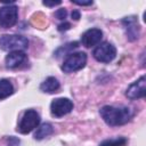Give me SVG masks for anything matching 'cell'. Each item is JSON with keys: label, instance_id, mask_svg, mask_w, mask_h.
Returning a JSON list of instances; mask_svg holds the SVG:
<instances>
[{"label": "cell", "instance_id": "obj_10", "mask_svg": "<svg viewBox=\"0 0 146 146\" xmlns=\"http://www.w3.org/2000/svg\"><path fill=\"white\" fill-rule=\"evenodd\" d=\"M103 38V32L99 29H90L86 31L81 36V42L84 47L90 48L100 42Z\"/></svg>", "mask_w": 146, "mask_h": 146}, {"label": "cell", "instance_id": "obj_1", "mask_svg": "<svg viewBox=\"0 0 146 146\" xmlns=\"http://www.w3.org/2000/svg\"><path fill=\"white\" fill-rule=\"evenodd\" d=\"M99 114L103 117V120L111 127L125 124L132 117V111L125 106L115 107L106 105L99 110Z\"/></svg>", "mask_w": 146, "mask_h": 146}, {"label": "cell", "instance_id": "obj_21", "mask_svg": "<svg viewBox=\"0 0 146 146\" xmlns=\"http://www.w3.org/2000/svg\"><path fill=\"white\" fill-rule=\"evenodd\" d=\"M72 18H74L75 21H78V19L80 18V13L76 11V10H74V11L72 13Z\"/></svg>", "mask_w": 146, "mask_h": 146}, {"label": "cell", "instance_id": "obj_11", "mask_svg": "<svg viewBox=\"0 0 146 146\" xmlns=\"http://www.w3.org/2000/svg\"><path fill=\"white\" fill-rule=\"evenodd\" d=\"M25 59H26V55H25V52L23 50H14V51H10L6 56V66L8 68H16Z\"/></svg>", "mask_w": 146, "mask_h": 146}, {"label": "cell", "instance_id": "obj_19", "mask_svg": "<svg viewBox=\"0 0 146 146\" xmlns=\"http://www.w3.org/2000/svg\"><path fill=\"white\" fill-rule=\"evenodd\" d=\"M73 3L75 5H79V6H90L92 5V1H72Z\"/></svg>", "mask_w": 146, "mask_h": 146}, {"label": "cell", "instance_id": "obj_4", "mask_svg": "<svg viewBox=\"0 0 146 146\" xmlns=\"http://www.w3.org/2000/svg\"><path fill=\"white\" fill-rule=\"evenodd\" d=\"M39 123H40V116L36 113V111L27 110V111L24 112V114H23V116L19 121L17 130L21 133H29L34 128H36L39 125Z\"/></svg>", "mask_w": 146, "mask_h": 146}, {"label": "cell", "instance_id": "obj_17", "mask_svg": "<svg viewBox=\"0 0 146 146\" xmlns=\"http://www.w3.org/2000/svg\"><path fill=\"white\" fill-rule=\"evenodd\" d=\"M66 15H67V11H66L65 9H63V8L58 9V10L55 13V16H56V18H58V19H62V21L66 18Z\"/></svg>", "mask_w": 146, "mask_h": 146}, {"label": "cell", "instance_id": "obj_14", "mask_svg": "<svg viewBox=\"0 0 146 146\" xmlns=\"http://www.w3.org/2000/svg\"><path fill=\"white\" fill-rule=\"evenodd\" d=\"M14 92V87L11 82L7 79L0 80V99H5L9 97Z\"/></svg>", "mask_w": 146, "mask_h": 146}, {"label": "cell", "instance_id": "obj_18", "mask_svg": "<svg viewBox=\"0 0 146 146\" xmlns=\"http://www.w3.org/2000/svg\"><path fill=\"white\" fill-rule=\"evenodd\" d=\"M71 27V24L70 23H67V22H65V23H62V24H59L58 25V31H66V30H68Z\"/></svg>", "mask_w": 146, "mask_h": 146}, {"label": "cell", "instance_id": "obj_16", "mask_svg": "<svg viewBox=\"0 0 146 146\" xmlns=\"http://www.w3.org/2000/svg\"><path fill=\"white\" fill-rule=\"evenodd\" d=\"M78 44H79L78 42H71V43H67V44H65L64 47L58 48V49L56 50V52H55V56H56V57H60L62 55H70L71 51H72L74 48L78 47Z\"/></svg>", "mask_w": 146, "mask_h": 146}, {"label": "cell", "instance_id": "obj_8", "mask_svg": "<svg viewBox=\"0 0 146 146\" xmlns=\"http://www.w3.org/2000/svg\"><path fill=\"white\" fill-rule=\"evenodd\" d=\"M146 95V82H145V76H140L137 81H135L133 83H131L127 91H125V96L129 99H138V98H143Z\"/></svg>", "mask_w": 146, "mask_h": 146}, {"label": "cell", "instance_id": "obj_9", "mask_svg": "<svg viewBox=\"0 0 146 146\" xmlns=\"http://www.w3.org/2000/svg\"><path fill=\"white\" fill-rule=\"evenodd\" d=\"M122 24L125 30V34L129 41H135L139 38V25L138 21L135 16L124 17L122 19Z\"/></svg>", "mask_w": 146, "mask_h": 146}, {"label": "cell", "instance_id": "obj_12", "mask_svg": "<svg viewBox=\"0 0 146 146\" xmlns=\"http://www.w3.org/2000/svg\"><path fill=\"white\" fill-rule=\"evenodd\" d=\"M60 84L58 82V80L54 76H49L47 78L40 86V90L43 91V92H48V94H54V92H57L58 89H59Z\"/></svg>", "mask_w": 146, "mask_h": 146}, {"label": "cell", "instance_id": "obj_20", "mask_svg": "<svg viewBox=\"0 0 146 146\" xmlns=\"http://www.w3.org/2000/svg\"><path fill=\"white\" fill-rule=\"evenodd\" d=\"M44 6H48V7H54V6H57V5H60L62 1H54V2H49V1H43L42 2Z\"/></svg>", "mask_w": 146, "mask_h": 146}, {"label": "cell", "instance_id": "obj_5", "mask_svg": "<svg viewBox=\"0 0 146 146\" xmlns=\"http://www.w3.org/2000/svg\"><path fill=\"white\" fill-rule=\"evenodd\" d=\"M96 60L102 63H110L112 62L116 56V49L115 47L110 42H103L99 46H97L94 49L92 52Z\"/></svg>", "mask_w": 146, "mask_h": 146}, {"label": "cell", "instance_id": "obj_6", "mask_svg": "<svg viewBox=\"0 0 146 146\" xmlns=\"http://www.w3.org/2000/svg\"><path fill=\"white\" fill-rule=\"evenodd\" d=\"M17 7L14 5H5L0 7V27L9 29L17 22Z\"/></svg>", "mask_w": 146, "mask_h": 146}, {"label": "cell", "instance_id": "obj_15", "mask_svg": "<svg viewBox=\"0 0 146 146\" xmlns=\"http://www.w3.org/2000/svg\"><path fill=\"white\" fill-rule=\"evenodd\" d=\"M128 143L127 138L124 137H116L112 139H106L99 144V146H125Z\"/></svg>", "mask_w": 146, "mask_h": 146}, {"label": "cell", "instance_id": "obj_13", "mask_svg": "<svg viewBox=\"0 0 146 146\" xmlns=\"http://www.w3.org/2000/svg\"><path fill=\"white\" fill-rule=\"evenodd\" d=\"M52 131H54V129H52V125L50 123H43L40 127H38L36 131L34 133V139L41 140V139L48 137L49 135H51Z\"/></svg>", "mask_w": 146, "mask_h": 146}, {"label": "cell", "instance_id": "obj_3", "mask_svg": "<svg viewBox=\"0 0 146 146\" xmlns=\"http://www.w3.org/2000/svg\"><path fill=\"white\" fill-rule=\"evenodd\" d=\"M87 63V55L82 51L71 52L62 65V70L65 73H72L84 67Z\"/></svg>", "mask_w": 146, "mask_h": 146}, {"label": "cell", "instance_id": "obj_2", "mask_svg": "<svg viewBox=\"0 0 146 146\" xmlns=\"http://www.w3.org/2000/svg\"><path fill=\"white\" fill-rule=\"evenodd\" d=\"M29 47V40L18 34H5L0 38V48L2 50H23Z\"/></svg>", "mask_w": 146, "mask_h": 146}, {"label": "cell", "instance_id": "obj_7", "mask_svg": "<svg viewBox=\"0 0 146 146\" xmlns=\"http://www.w3.org/2000/svg\"><path fill=\"white\" fill-rule=\"evenodd\" d=\"M73 110V103L68 98H57L50 104V112L54 116L60 117L68 114Z\"/></svg>", "mask_w": 146, "mask_h": 146}]
</instances>
